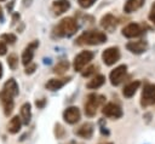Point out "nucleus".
I'll list each match as a JSON object with an SVG mask.
<instances>
[{
  "mask_svg": "<svg viewBox=\"0 0 155 144\" xmlns=\"http://www.w3.org/2000/svg\"><path fill=\"white\" fill-rule=\"evenodd\" d=\"M70 8V2L69 0H56L53 1L52 4V12L56 15V16H59L62 13H64L65 11H68Z\"/></svg>",
  "mask_w": 155,
  "mask_h": 144,
  "instance_id": "4468645a",
  "label": "nucleus"
},
{
  "mask_svg": "<svg viewBox=\"0 0 155 144\" xmlns=\"http://www.w3.org/2000/svg\"><path fill=\"white\" fill-rule=\"evenodd\" d=\"M102 144H113V143H102Z\"/></svg>",
  "mask_w": 155,
  "mask_h": 144,
  "instance_id": "e433bc0d",
  "label": "nucleus"
},
{
  "mask_svg": "<svg viewBox=\"0 0 155 144\" xmlns=\"http://www.w3.org/2000/svg\"><path fill=\"white\" fill-rule=\"evenodd\" d=\"M104 82H105V76L98 74V75L93 76V77L87 82L86 86H87V88H90V90H96V88H99L101 86H103Z\"/></svg>",
  "mask_w": 155,
  "mask_h": 144,
  "instance_id": "4be33fe9",
  "label": "nucleus"
},
{
  "mask_svg": "<svg viewBox=\"0 0 155 144\" xmlns=\"http://www.w3.org/2000/svg\"><path fill=\"white\" fill-rule=\"evenodd\" d=\"M36 69V64H28V67L25 68V74H33Z\"/></svg>",
  "mask_w": 155,
  "mask_h": 144,
  "instance_id": "7c9ffc66",
  "label": "nucleus"
},
{
  "mask_svg": "<svg viewBox=\"0 0 155 144\" xmlns=\"http://www.w3.org/2000/svg\"><path fill=\"white\" fill-rule=\"evenodd\" d=\"M121 57V52H120V48L117 46H111V47H108L103 51L102 53V59L104 62L105 65H114Z\"/></svg>",
  "mask_w": 155,
  "mask_h": 144,
  "instance_id": "0eeeda50",
  "label": "nucleus"
},
{
  "mask_svg": "<svg viewBox=\"0 0 155 144\" xmlns=\"http://www.w3.org/2000/svg\"><path fill=\"white\" fill-rule=\"evenodd\" d=\"M78 28L79 25L75 18L65 17L53 28V34L58 38H69L78 31Z\"/></svg>",
  "mask_w": 155,
  "mask_h": 144,
  "instance_id": "f03ea898",
  "label": "nucleus"
},
{
  "mask_svg": "<svg viewBox=\"0 0 155 144\" xmlns=\"http://www.w3.org/2000/svg\"><path fill=\"white\" fill-rule=\"evenodd\" d=\"M0 100H1V104H2V108H4V113L6 116H8L12 110H13V99L12 97L0 92Z\"/></svg>",
  "mask_w": 155,
  "mask_h": 144,
  "instance_id": "f3484780",
  "label": "nucleus"
},
{
  "mask_svg": "<svg viewBox=\"0 0 155 144\" xmlns=\"http://www.w3.org/2000/svg\"><path fill=\"white\" fill-rule=\"evenodd\" d=\"M1 92L5 93V94H7V96H10V97H12V98L16 97L18 94V85H17L16 80L15 79H8L5 82L4 88H2Z\"/></svg>",
  "mask_w": 155,
  "mask_h": 144,
  "instance_id": "2eb2a0df",
  "label": "nucleus"
},
{
  "mask_svg": "<svg viewBox=\"0 0 155 144\" xmlns=\"http://www.w3.org/2000/svg\"><path fill=\"white\" fill-rule=\"evenodd\" d=\"M97 0H78L79 5L82 7V8H90Z\"/></svg>",
  "mask_w": 155,
  "mask_h": 144,
  "instance_id": "c85d7f7f",
  "label": "nucleus"
},
{
  "mask_svg": "<svg viewBox=\"0 0 155 144\" xmlns=\"http://www.w3.org/2000/svg\"><path fill=\"white\" fill-rule=\"evenodd\" d=\"M6 51H7V48H6V44L2 42V41H0V56H4V54L6 53Z\"/></svg>",
  "mask_w": 155,
  "mask_h": 144,
  "instance_id": "473e14b6",
  "label": "nucleus"
},
{
  "mask_svg": "<svg viewBox=\"0 0 155 144\" xmlns=\"http://www.w3.org/2000/svg\"><path fill=\"white\" fill-rule=\"evenodd\" d=\"M68 69H69V62L65 61V59H62V61H59V62L54 65L53 73H56V74H58V75H62V74H64Z\"/></svg>",
  "mask_w": 155,
  "mask_h": 144,
  "instance_id": "b1692460",
  "label": "nucleus"
},
{
  "mask_svg": "<svg viewBox=\"0 0 155 144\" xmlns=\"http://www.w3.org/2000/svg\"><path fill=\"white\" fill-rule=\"evenodd\" d=\"M102 114L109 119H113V120H116V119H120L122 116V109L119 104L116 103H107L103 105V109H102Z\"/></svg>",
  "mask_w": 155,
  "mask_h": 144,
  "instance_id": "1a4fd4ad",
  "label": "nucleus"
},
{
  "mask_svg": "<svg viewBox=\"0 0 155 144\" xmlns=\"http://www.w3.org/2000/svg\"><path fill=\"white\" fill-rule=\"evenodd\" d=\"M105 41H107L105 33L94 29V30H86L81 35H79L78 39L75 40V45H78V46H85V45L94 46V45L104 44Z\"/></svg>",
  "mask_w": 155,
  "mask_h": 144,
  "instance_id": "f257e3e1",
  "label": "nucleus"
},
{
  "mask_svg": "<svg viewBox=\"0 0 155 144\" xmlns=\"http://www.w3.org/2000/svg\"><path fill=\"white\" fill-rule=\"evenodd\" d=\"M94 57V53L92 51H88V50H85V51H81L79 54L75 56L74 58V63H73V67H74V70L75 71H82L84 68L93 59Z\"/></svg>",
  "mask_w": 155,
  "mask_h": 144,
  "instance_id": "39448f33",
  "label": "nucleus"
},
{
  "mask_svg": "<svg viewBox=\"0 0 155 144\" xmlns=\"http://www.w3.org/2000/svg\"><path fill=\"white\" fill-rule=\"evenodd\" d=\"M65 134H67V132H65L64 127L62 125H59V123H56L54 125V136H56V138L62 139V138L65 137Z\"/></svg>",
  "mask_w": 155,
  "mask_h": 144,
  "instance_id": "393cba45",
  "label": "nucleus"
},
{
  "mask_svg": "<svg viewBox=\"0 0 155 144\" xmlns=\"http://www.w3.org/2000/svg\"><path fill=\"white\" fill-rule=\"evenodd\" d=\"M116 25H117V18L111 13L104 15L101 19V27L107 31L113 33L116 29Z\"/></svg>",
  "mask_w": 155,
  "mask_h": 144,
  "instance_id": "f8f14e48",
  "label": "nucleus"
},
{
  "mask_svg": "<svg viewBox=\"0 0 155 144\" xmlns=\"http://www.w3.org/2000/svg\"><path fill=\"white\" fill-rule=\"evenodd\" d=\"M4 19V15H2V8L0 7V21H2Z\"/></svg>",
  "mask_w": 155,
  "mask_h": 144,
  "instance_id": "72a5a7b5",
  "label": "nucleus"
},
{
  "mask_svg": "<svg viewBox=\"0 0 155 144\" xmlns=\"http://www.w3.org/2000/svg\"><path fill=\"white\" fill-rule=\"evenodd\" d=\"M80 117H81V113L78 106H68L63 111V119L67 123L74 125L80 120Z\"/></svg>",
  "mask_w": 155,
  "mask_h": 144,
  "instance_id": "9d476101",
  "label": "nucleus"
},
{
  "mask_svg": "<svg viewBox=\"0 0 155 144\" xmlns=\"http://www.w3.org/2000/svg\"><path fill=\"white\" fill-rule=\"evenodd\" d=\"M98 70V65H90L88 68H86L85 70H82L81 71V75L84 76V77H88L90 75H92V74H96V71Z\"/></svg>",
  "mask_w": 155,
  "mask_h": 144,
  "instance_id": "cd10ccee",
  "label": "nucleus"
},
{
  "mask_svg": "<svg viewBox=\"0 0 155 144\" xmlns=\"http://www.w3.org/2000/svg\"><path fill=\"white\" fill-rule=\"evenodd\" d=\"M38 46H39V41H38V40H34V41H31V42L24 48V51H23V53H22V63H23L24 65H28V64L31 63L33 57H34V50H35Z\"/></svg>",
  "mask_w": 155,
  "mask_h": 144,
  "instance_id": "ddd939ff",
  "label": "nucleus"
},
{
  "mask_svg": "<svg viewBox=\"0 0 155 144\" xmlns=\"http://www.w3.org/2000/svg\"><path fill=\"white\" fill-rule=\"evenodd\" d=\"M0 1H5V0H0Z\"/></svg>",
  "mask_w": 155,
  "mask_h": 144,
  "instance_id": "4c0bfd02",
  "label": "nucleus"
},
{
  "mask_svg": "<svg viewBox=\"0 0 155 144\" xmlns=\"http://www.w3.org/2000/svg\"><path fill=\"white\" fill-rule=\"evenodd\" d=\"M148 18H149V21L155 25V1H154L153 5H151V8H150V12H149Z\"/></svg>",
  "mask_w": 155,
  "mask_h": 144,
  "instance_id": "c756f323",
  "label": "nucleus"
},
{
  "mask_svg": "<svg viewBox=\"0 0 155 144\" xmlns=\"http://www.w3.org/2000/svg\"><path fill=\"white\" fill-rule=\"evenodd\" d=\"M75 133L81 137V138H85V139H90L93 134V125L91 122H85L84 125H81L76 131Z\"/></svg>",
  "mask_w": 155,
  "mask_h": 144,
  "instance_id": "dca6fc26",
  "label": "nucleus"
},
{
  "mask_svg": "<svg viewBox=\"0 0 155 144\" xmlns=\"http://www.w3.org/2000/svg\"><path fill=\"white\" fill-rule=\"evenodd\" d=\"M105 98L102 94H97V93H91L87 96L86 103H85V114L87 116H94L97 113V109L104 104Z\"/></svg>",
  "mask_w": 155,
  "mask_h": 144,
  "instance_id": "7ed1b4c3",
  "label": "nucleus"
},
{
  "mask_svg": "<svg viewBox=\"0 0 155 144\" xmlns=\"http://www.w3.org/2000/svg\"><path fill=\"white\" fill-rule=\"evenodd\" d=\"M67 144H79V143L75 142V140H71V142H69V143H67Z\"/></svg>",
  "mask_w": 155,
  "mask_h": 144,
  "instance_id": "c9c22d12",
  "label": "nucleus"
},
{
  "mask_svg": "<svg viewBox=\"0 0 155 144\" xmlns=\"http://www.w3.org/2000/svg\"><path fill=\"white\" fill-rule=\"evenodd\" d=\"M126 48L134 54H142L148 50V42L145 40H137V41H130L126 44Z\"/></svg>",
  "mask_w": 155,
  "mask_h": 144,
  "instance_id": "9b49d317",
  "label": "nucleus"
},
{
  "mask_svg": "<svg viewBox=\"0 0 155 144\" xmlns=\"http://www.w3.org/2000/svg\"><path fill=\"white\" fill-rule=\"evenodd\" d=\"M21 125H22V122H21V117H18V116H13V117L11 119V121L8 122L7 129H8L10 133L15 134V133H17V132L21 129Z\"/></svg>",
  "mask_w": 155,
  "mask_h": 144,
  "instance_id": "5701e85b",
  "label": "nucleus"
},
{
  "mask_svg": "<svg viewBox=\"0 0 155 144\" xmlns=\"http://www.w3.org/2000/svg\"><path fill=\"white\" fill-rule=\"evenodd\" d=\"M70 80V77H64V79H51L46 82V88L50 91H57L59 88H62L68 81Z\"/></svg>",
  "mask_w": 155,
  "mask_h": 144,
  "instance_id": "aec40b11",
  "label": "nucleus"
},
{
  "mask_svg": "<svg viewBox=\"0 0 155 144\" xmlns=\"http://www.w3.org/2000/svg\"><path fill=\"white\" fill-rule=\"evenodd\" d=\"M139 86H140V81H139V80L131 81L130 83H127V85L124 87L122 94H124L126 98H131V97H133V96L136 94V92H137V90L139 88Z\"/></svg>",
  "mask_w": 155,
  "mask_h": 144,
  "instance_id": "a211bd4d",
  "label": "nucleus"
},
{
  "mask_svg": "<svg viewBox=\"0 0 155 144\" xmlns=\"http://www.w3.org/2000/svg\"><path fill=\"white\" fill-rule=\"evenodd\" d=\"M145 0H127L124 5V12L125 13H132L137 10H139L144 5Z\"/></svg>",
  "mask_w": 155,
  "mask_h": 144,
  "instance_id": "6ab92c4d",
  "label": "nucleus"
},
{
  "mask_svg": "<svg viewBox=\"0 0 155 144\" xmlns=\"http://www.w3.org/2000/svg\"><path fill=\"white\" fill-rule=\"evenodd\" d=\"M31 119V105L30 103H24L21 106V120L24 125H28Z\"/></svg>",
  "mask_w": 155,
  "mask_h": 144,
  "instance_id": "412c9836",
  "label": "nucleus"
},
{
  "mask_svg": "<svg viewBox=\"0 0 155 144\" xmlns=\"http://www.w3.org/2000/svg\"><path fill=\"white\" fill-rule=\"evenodd\" d=\"M1 40H2V42H5V44H15L16 40H17V38H16L15 34L7 33V34H2V35H1Z\"/></svg>",
  "mask_w": 155,
  "mask_h": 144,
  "instance_id": "bb28decb",
  "label": "nucleus"
},
{
  "mask_svg": "<svg viewBox=\"0 0 155 144\" xmlns=\"http://www.w3.org/2000/svg\"><path fill=\"white\" fill-rule=\"evenodd\" d=\"M127 75V65L126 64H121L119 67H116L115 69H113L109 74V80L110 83L113 86H119L126 77Z\"/></svg>",
  "mask_w": 155,
  "mask_h": 144,
  "instance_id": "6e6552de",
  "label": "nucleus"
},
{
  "mask_svg": "<svg viewBox=\"0 0 155 144\" xmlns=\"http://www.w3.org/2000/svg\"><path fill=\"white\" fill-rule=\"evenodd\" d=\"M7 64H8V67L11 68V69H16L17 68V65H18V57H17V54H15V53H11L10 56H8V58H7Z\"/></svg>",
  "mask_w": 155,
  "mask_h": 144,
  "instance_id": "a878e982",
  "label": "nucleus"
},
{
  "mask_svg": "<svg viewBox=\"0 0 155 144\" xmlns=\"http://www.w3.org/2000/svg\"><path fill=\"white\" fill-rule=\"evenodd\" d=\"M140 105L143 108L155 105V83H149V82L144 83L140 96Z\"/></svg>",
  "mask_w": 155,
  "mask_h": 144,
  "instance_id": "20e7f679",
  "label": "nucleus"
},
{
  "mask_svg": "<svg viewBox=\"0 0 155 144\" xmlns=\"http://www.w3.org/2000/svg\"><path fill=\"white\" fill-rule=\"evenodd\" d=\"M2 76V64L0 63V77Z\"/></svg>",
  "mask_w": 155,
  "mask_h": 144,
  "instance_id": "f704fd0d",
  "label": "nucleus"
},
{
  "mask_svg": "<svg viewBox=\"0 0 155 144\" xmlns=\"http://www.w3.org/2000/svg\"><path fill=\"white\" fill-rule=\"evenodd\" d=\"M45 104H46V99H38L36 102H35V105L39 108V109H42L44 106H45Z\"/></svg>",
  "mask_w": 155,
  "mask_h": 144,
  "instance_id": "2f4dec72",
  "label": "nucleus"
},
{
  "mask_svg": "<svg viewBox=\"0 0 155 144\" xmlns=\"http://www.w3.org/2000/svg\"><path fill=\"white\" fill-rule=\"evenodd\" d=\"M145 33V27L143 24L139 23H128L127 25H125L122 28V35L125 38L128 39H133V38H139Z\"/></svg>",
  "mask_w": 155,
  "mask_h": 144,
  "instance_id": "423d86ee",
  "label": "nucleus"
}]
</instances>
